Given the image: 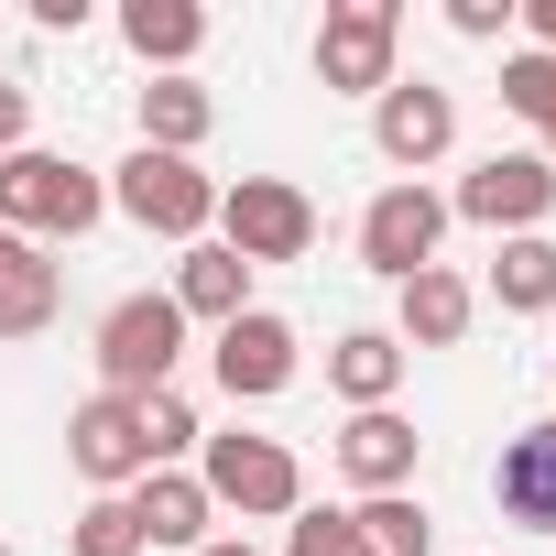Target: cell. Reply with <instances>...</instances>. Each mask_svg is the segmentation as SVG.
I'll return each mask as SVG.
<instances>
[{"label":"cell","mask_w":556,"mask_h":556,"mask_svg":"<svg viewBox=\"0 0 556 556\" xmlns=\"http://www.w3.org/2000/svg\"><path fill=\"white\" fill-rule=\"evenodd\" d=\"M491 491H502V513H513V523H534V534H556V415H545V426H523V437L502 447V469H491Z\"/></svg>","instance_id":"cell-13"},{"label":"cell","mask_w":556,"mask_h":556,"mask_svg":"<svg viewBox=\"0 0 556 556\" xmlns=\"http://www.w3.org/2000/svg\"><path fill=\"white\" fill-rule=\"evenodd\" d=\"M218 229H229L240 262H306L317 207H306V186H285V175H240V186L218 197Z\"/></svg>","instance_id":"cell-3"},{"label":"cell","mask_w":556,"mask_h":556,"mask_svg":"<svg viewBox=\"0 0 556 556\" xmlns=\"http://www.w3.org/2000/svg\"><path fill=\"white\" fill-rule=\"evenodd\" d=\"M207 88H186V77H153L142 88V153H197L207 142Z\"/></svg>","instance_id":"cell-18"},{"label":"cell","mask_w":556,"mask_h":556,"mask_svg":"<svg viewBox=\"0 0 556 556\" xmlns=\"http://www.w3.org/2000/svg\"><path fill=\"white\" fill-rule=\"evenodd\" d=\"M197 556H262V545H240V534H207V545H197Z\"/></svg>","instance_id":"cell-30"},{"label":"cell","mask_w":556,"mask_h":556,"mask_svg":"<svg viewBox=\"0 0 556 556\" xmlns=\"http://www.w3.org/2000/svg\"><path fill=\"white\" fill-rule=\"evenodd\" d=\"M350 523H361V545H371V556H426V545H437L426 502H404V491H371V502H361Z\"/></svg>","instance_id":"cell-22"},{"label":"cell","mask_w":556,"mask_h":556,"mask_svg":"<svg viewBox=\"0 0 556 556\" xmlns=\"http://www.w3.org/2000/svg\"><path fill=\"white\" fill-rule=\"evenodd\" d=\"M131 523H142V545H207V480H186V469H142Z\"/></svg>","instance_id":"cell-16"},{"label":"cell","mask_w":556,"mask_h":556,"mask_svg":"<svg viewBox=\"0 0 556 556\" xmlns=\"http://www.w3.org/2000/svg\"><path fill=\"white\" fill-rule=\"evenodd\" d=\"M285 556H371V545H361V523H350V513H306V523L285 534Z\"/></svg>","instance_id":"cell-26"},{"label":"cell","mask_w":556,"mask_h":556,"mask_svg":"<svg viewBox=\"0 0 556 556\" xmlns=\"http://www.w3.org/2000/svg\"><path fill=\"white\" fill-rule=\"evenodd\" d=\"M66 458L110 491V480H142L153 458H142V404H121V393H88L77 415H66Z\"/></svg>","instance_id":"cell-10"},{"label":"cell","mask_w":556,"mask_h":556,"mask_svg":"<svg viewBox=\"0 0 556 556\" xmlns=\"http://www.w3.org/2000/svg\"><path fill=\"white\" fill-rule=\"evenodd\" d=\"M121 34H131V55H142V66H186V55L207 45V12H197V0H131Z\"/></svg>","instance_id":"cell-17"},{"label":"cell","mask_w":556,"mask_h":556,"mask_svg":"<svg viewBox=\"0 0 556 556\" xmlns=\"http://www.w3.org/2000/svg\"><path fill=\"white\" fill-rule=\"evenodd\" d=\"M110 197H121V218H142L153 240H197V229L218 218V186H207L186 153H131Z\"/></svg>","instance_id":"cell-4"},{"label":"cell","mask_w":556,"mask_h":556,"mask_svg":"<svg viewBox=\"0 0 556 556\" xmlns=\"http://www.w3.org/2000/svg\"><path fill=\"white\" fill-rule=\"evenodd\" d=\"M175 317H251V262L229 251V240H197L186 262H175Z\"/></svg>","instance_id":"cell-15"},{"label":"cell","mask_w":556,"mask_h":556,"mask_svg":"<svg viewBox=\"0 0 556 556\" xmlns=\"http://www.w3.org/2000/svg\"><path fill=\"white\" fill-rule=\"evenodd\" d=\"M545 207H556V164L545 153H491L458 186V218H480V229H534Z\"/></svg>","instance_id":"cell-8"},{"label":"cell","mask_w":556,"mask_h":556,"mask_svg":"<svg viewBox=\"0 0 556 556\" xmlns=\"http://www.w3.org/2000/svg\"><path fill=\"white\" fill-rule=\"evenodd\" d=\"M55 295H66V273L45 262V240L0 229V339H45L55 328Z\"/></svg>","instance_id":"cell-12"},{"label":"cell","mask_w":556,"mask_h":556,"mask_svg":"<svg viewBox=\"0 0 556 556\" xmlns=\"http://www.w3.org/2000/svg\"><path fill=\"white\" fill-rule=\"evenodd\" d=\"M339 469H350L361 491H404V480H415V426H404L393 404L350 415V426H339Z\"/></svg>","instance_id":"cell-14"},{"label":"cell","mask_w":556,"mask_h":556,"mask_svg":"<svg viewBox=\"0 0 556 556\" xmlns=\"http://www.w3.org/2000/svg\"><path fill=\"white\" fill-rule=\"evenodd\" d=\"M295 382V328L285 317H229L218 328V393H240V404H262V393H285Z\"/></svg>","instance_id":"cell-11"},{"label":"cell","mask_w":556,"mask_h":556,"mask_svg":"<svg viewBox=\"0 0 556 556\" xmlns=\"http://www.w3.org/2000/svg\"><path fill=\"white\" fill-rule=\"evenodd\" d=\"M491 295H502L513 317H545V306H556V240H534V229H523V240H502Z\"/></svg>","instance_id":"cell-21"},{"label":"cell","mask_w":556,"mask_h":556,"mask_svg":"<svg viewBox=\"0 0 556 556\" xmlns=\"http://www.w3.org/2000/svg\"><path fill=\"white\" fill-rule=\"evenodd\" d=\"M469 328V285H458V273H415V285H404V350H447Z\"/></svg>","instance_id":"cell-20"},{"label":"cell","mask_w":556,"mask_h":556,"mask_svg":"<svg viewBox=\"0 0 556 556\" xmlns=\"http://www.w3.org/2000/svg\"><path fill=\"white\" fill-rule=\"evenodd\" d=\"M77 556H142V523H131L121 491H99V502L77 513Z\"/></svg>","instance_id":"cell-23"},{"label":"cell","mask_w":556,"mask_h":556,"mask_svg":"<svg viewBox=\"0 0 556 556\" xmlns=\"http://www.w3.org/2000/svg\"><path fill=\"white\" fill-rule=\"evenodd\" d=\"M371 142H382L393 164H437V153L458 142V99H447V88H426V77H393V88H382V110H371Z\"/></svg>","instance_id":"cell-9"},{"label":"cell","mask_w":556,"mask_h":556,"mask_svg":"<svg viewBox=\"0 0 556 556\" xmlns=\"http://www.w3.org/2000/svg\"><path fill=\"white\" fill-rule=\"evenodd\" d=\"M328 382L371 415V404H393V382H404V339H382V328H361V339H339L328 350Z\"/></svg>","instance_id":"cell-19"},{"label":"cell","mask_w":556,"mask_h":556,"mask_svg":"<svg viewBox=\"0 0 556 556\" xmlns=\"http://www.w3.org/2000/svg\"><path fill=\"white\" fill-rule=\"evenodd\" d=\"M186 447H197V404H186V393H153V404H142V458L164 469V458H186Z\"/></svg>","instance_id":"cell-24"},{"label":"cell","mask_w":556,"mask_h":556,"mask_svg":"<svg viewBox=\"0 0 556 556\" xmlns=\"http://www.w3.org/2000/svg\"><path fill=\"white\" fill-rule=\"evenodd\" d=\"M437 240H447V197H426V186H382L371 218H361V262L393 273V285H415L437 262Z\"/></svg>","instance_id":"cell-6"},{"label":"cell","mask_w":556,"mask_h":556,"mask_svg":"<svg viewBox=\"0 0 556 556\" xmlns=\"http://www.w3.org/2000/svg\"><path fill=\"white\" fill-rule=\"evenodd\" d=\"M545 164H556V121H545Z\"/></svg>","instance_id":"cell-31"},{"label":"cell","mask_w":556,"mask_h":556,"mask_svg":"<svg viewBox=\"0 0 556 556\" xmlns=\"http://www.w3.org/2000/svg\"><path fill=\"white\" fill-rule=\"evenodd\" d=\"M110 186L66 153H0V229H23V240H77L99 229Z\"/></svg>","instance_id":"cell-1"},{"label":"cell","mask_w":556,"mask_h":556,"mask_svg":"<svg viewBox=\"0 0 556 556\" xmlns=\"http://www.w3.org/2000/svg\"><path fill=\"white\" fill-rule=\"evenodd\" d=\"M534 34H545V45H534V55H556V0H534Z\"/></svg>","instance_id":"cell-29"},{"label":"cell","mask_w":556,"mask_h":556,"mask_svg":"<svg viewBox=\"0 0 556 556\" xmlns=\"http://www.w3.org/2000/svg\"><path fill=\"white\" fill-rule=\"evenodd\" d=\"M295 447H273V437H207V502L229 513H295Z\"/></svg>","instance_id":"cell-7"},{"label":"cell","mask_w":556,"mask_h":556,"mask_svg":"<svg viewBox=\"0 0 556 556\" xmlns=\"http://www.w3.org/2000/svg\"><path fill=\"white\" fill-rule=\"evenodd\" d=\"M502 12H513V0H447V23H458L469 45H491V34H502Z\"/></svg>","instance_id":"cell-27"},{"label":"cell","mask_w":556,"mask_h":556,"mask_svg":"<svg viewBox=\"0 0 556 556\" xmlns=\"http://www.w3.org/2000/svg\"><path fill=\"white\" fill-rule=\"evenodd\" d=\"M23 121H34V88L0 77V153H23Z\"/></svg>","instance_id":"cell-28"},{"label":"cell","mask_w":556,"mask_h":556,"mask_svg":"<svg viewBox=\"0 0 556 556\" xmlns=\"http://www.w3.org/2000/svg\"><path fill=\"white\" fill-rule=\"evenodd\" d=\"M393 34H404L393 0H339V12L317 23V77L350 88V99H382L393 88Z\"/></svg>","instance_id":"cell-5"},{"label":"cell","mask_w":556,"mask_h":556,"mask_svg":"<svg viewBox=\"0 0 556 556\" xmlns=\"http://www.w3.org/2000/svg\"><path fill=\"white\" fill-rule=\"evenodd\" d=\"M0 556H12V545H0Z\"/></svg>","instance_id":"cell-32"},{"label":"cell","mask_w":556,"mask_h":556,"mask_svg":"<svg viewBox=\"0 0 556 556\" xmlns=\"http://www.w3.org/2000/svg\"><path fill=\"white\" fill-rule=\"evenodd\" d=\"M175 350H186L175 295H121V306H110V328H99V371H110V393H121V404H153V393H164V371H175Z\"/></svg>","instance_id":"cell-2"},{"label":"cell","mask_w":556,"mask_h":556,"mask_svg":"<svg viewBox=\"0 0 556 556\" xmlns=\"http://www.w3.org/2000/svg\"><path fill=\"white\" fill-rule=\"evenodd\" d=\"M502 110L556 121V55H513V66H502Z\"/></svg>","instance_id":"cell-25"}]
</instances>
